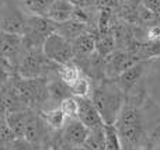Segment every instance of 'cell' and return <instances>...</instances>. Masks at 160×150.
I'll use <instances>...</instances> for the list:
<instances>
[{
    "mask_svg": "<svg viewBox=\"0 0 160 150\" xmlns=\"http://www.w3.org/2000/svg\"><path fill=\"white\" fill-rule=\"evenodd\" d=\"M115 128L118 131L122 150H133L149 145L143 115L136 104L125 100L121 114L115 122Z\"/></svg>",
    "mask_w": 160,
    "mask_h": 150,
    "instance_id": "obj_1",
    "label": "cell"
},
{
    "mask_svg": "<svg viewBox=\"0 0 160 150\" xmlns=\"http://www.w3.org/2000/svg\"><path fill=\"white\" fill-rule=\"evenodd\" d=\"M88 98L97 108L104 125H115L125 104V94L119 90L115 81L110 79L98 81L93 86Z\"/></svg>",
    "mask_w": 160,
    "mask_h": 150,
    "instance_id": "obj_2",
    "label": "cell"
},
{
    "mask_svg": "<svg viewBox=\"0 0 160 150\" xmlns=\"http://www.w3.org/2000/svg\"><path fill=\"white\" fill-rule=\"evenodd\" d=\"M56 31V24L44 16H27L25 28L21 35L22 51H42L47 38Z\"/></svg>",
    "mask_w": 160,
    "mask_h": 150,
    "instance_id": "obj_3",
    "label": "cell"
},
{
    "mask_svg": "<svg viewBox=\"0 0 160 150\" xmlns=\"http://www.w3.org/2000/svg\"><path fill=\"white\" fill-rule=\"evenodd\" d=\"M56 70H58V65L48 60L42 51H28L22 53L17 65L16 73L21 79H48L49 73H56Z\"/></svg>",
    "mask_w": 160,
    "mask_h": 150,
    "instance_id": "obj_4",
    "label": "cell"
},
{
    "mask_svg": "<svg viewBox=\"0 0 160 150\" xmlns=\"http://www.w3.org/2000/svg\"><path fill=\"white\" fill-rule=\"evenodd\" d=\"M42 53L49 62L58 65H66L69 62H73V49L72 42L68 41L58 32L51 34L44 42Z\"/></svg>",
    "mask_w": 160,
    "mask_h": 150,
    "instance_id": "obj_5",
    "label": "cell"
},
{
    "mask_svg": "<svg viewBox=\"0 0 160 150\" xmlns=\"http://www.w3.org/2000/svg\"><path fill=\"white\" fill-rule=\"evenodd\" d=\"M27 14L13 2H7L0 10V32L22 35Z\"/></svg>",
    "mask_w": 160,
    "mask_h": 150,
    "instance_id": "obj_6",
    "label": "cell"
},
{
    "mask_svg": "<svg viewBox=\"0 0 160 150\" xmlns=\"http://www.w3.org/2000/svg\"><path fill=\"white\" fill-rule=\"evenodd\" d=\"M141 62L136 56H133L128 51L115 49L111 52L108 56L104 58V73L105 79L110 80H115L121 73H124L128 67L133 66L135 63Z\"/></svg>",
    "mask_w": 160,
    "mask_h": 150,
    "instance_id": "obj_7",
    "label": "cell"
},
{
    "mask_svg": "<svg viewBox=\"0 0 160 150\" xmlns=\"http://www.w3.org/2000/svg\"><path fill=\"white\" fill-rule=\"evenodd\" d=\"M52 129L42 121V118L39 117L38 111H32L28 118V122L25 125V131H24V139L28 140L31 145L34 146L37 150L45 149L44 145L48 142V136L49 132Z\"/></svg>",
    "mask_w": 160,
    "mask_h": 150,
    "instance_id": "obj_8",
    "label": "cell"
},
{
    "mask_svg": "<svg viewBox=\"0 0 160 150\" xmlns=\"http://www.w3.org/2000/svg\"><path fill=\"white\" fill-rule=\"evenodd\" d=\"M88 133L90 131L79 119H69L62 128V142L66 148L78 150L84 145Z\"/></svg>",
    "mask_w": 160,
    "mask_h": 150,
    "instance_id": "obj_9",
    "label": "cell"
},
{
    "mask_svg": "<svg viewBox=\"0 0 160 150\" xmlns=\"http://www.w3.org/2000/svg\"><path fill=\"white\" fill-rule=\"evenodd\" d=\"M0 53L7 59L8 63L16 70L17 65L24 53L21 45V35L0 32Z\"/></svg>",
    "mask_w": 160,
    "mask_h": 150,
    "instance_id": "obj_10",
    "label": "cell"
},
{
    "mask_svg": "<svg viewBox=\"0 0 160 150\" xmlns=\"http://www.w3.org/2000/svg\"><path fill=\"white\" fill-rule=\"evenodd\" d=\"M79 103V111H78V119L88 131H96V129L104 128L101 117H100L97 108L91 103L90 98H78Z\"/></svg>",
    "mask_w": 160,
    "mask_h": 150,
    "instance_id": "obj_11",
    "label": "cell"
},
{
    "mask_svg": "<svg viewBox=\"0 0 160 150\" xmlns=\"http://www.w3.org/2000/svg\"><path fill=\"white\" fill-rule=\"evenodd\" d=\"M145 67H146V63H145L143 60H141V62H138V63H135L133 66L128 67L124 73H121V75L114 80L117 83V86L119 87V90L125 94V97L132 91L133 87L139 83L142 76L145 75Z\"/></svg>",
    "mask_w": 160,
    "mask_h": 150,
    "instance_id": "obj_12",
    "label": "cell"
},
{
    "mask_svg": "<svg viewBox=\"0 0 160 150\" xmlns=\"http://www.w3.org/2000/svg\"><path fill=\"white\" fill-rule=\"evenodd\" d=\"M96 34L93 31H88L72 42L73 60H83L96 53Z\"/></svg>",
    "mask_w": 160,
    "mask_h": 150,
    "instance_id": "obj_13",
    "label": "cell"
},
{
    "mask_svg": "<svg viewBox=\"0 0 160 150\" xmlns=\"http://www.w3.org/2000/svg\"><path fill=\"white\" fill-rule=\"evenodd\" d=\"M73 10H75V6L70 4L68 0H53L45 17H48L55 24H61L68 20H72Z\"/></svg>",
    "mask_w": 160,
    "mask_h": 150,
    "instance_id": "obj_14",
    "label": "cell"
},
{
    "mask_svg": "<svg viewBox=\"0 0 160 150\" xmlns=\"http://www.w3.org/2000/svg\"><path fill=\"white\" fill-rule=\"evenodd\" d=\"M34 109H21V111H16V112H10L6 115V122H7L10 131L13 132V135L16 136V139L18 138H24V131H25V125L28 122L31 112Z\"/></svg>",
    "mask_w": 160,
    "mask_h": 150,
    "instance_id": "obj_15",
    "label": "cell"
},
{
    "mask_svg": "<svg viewBox=\"0 0 160 150\" xmlns=\"http://www.w3.org/2000/svg\"><path fill=\"white\" fill-rule=\"evenodd\" d=\"M88 31H93V30H91L87 24L79 22V21H76V20H68V21H65V22L56 24L55 32H58L59 35H62L63 38H66L68 41L73 42L76 38H79L80 35L88 32Z\"/></svg>",
    "mask_w": 160,
    "mask_h": 150,
    "instance_id": "obj_16",
    "label": "cell"
},
{
    "mask_svg": "<svg viewBox=\"0 0 160 150\" xmlns=\"http://www.w3.org/2000/svg\"><path fill=\"white\" fill-rule=\"evenodd\" d=\"M48 95H49V100L55 101L59 107L61 101L70 97L72 94H70L69 86H66V84L55 75L53 79H48Z\"/></svg>",
    "mask_w": 160,
    "mask_h": 150,
    "instance_id": "obj_17",
    "label": "cell"
},
{
    "mask_svg": "<svg viewBox=\"0 0 160 150\" xmlns=\"http://www.w3.org/2000/svg\"><path fill=\"white\" fill-rule=\"evenodd\" d=\"M38 114H39V117L42 118V121H44L52 131H61L68 121L59 107H55V108H52V109H41V111H38Z\"/></svg>",
    "mask_w": 160,
    "mask_h": 150,
    "instance_id": "obj_18",
    "label": "cell"
},
{
    "mask_svg": "<svg viewBox=\"0 0 160 150\" xmlns=\"http://www.w3.org/2000/svg\"><path fill=\"white\" fill-rule=\"evenodd\" d=\"M18 7L27 16H47L53 0H20Z\"/></svg>",
    "mask_w": 160,
    "mask_h": 150,
    "instance_id": "obj_19",
    "label": "cell"
},
{
    "mask_svg": "<svg viewBox=\"0 0 160 150\" xmlns=\"http://www.w3.org/2000/svg\"><path fill=\"white\" fill-rule=\"evenodd\" d=\"M83 75H84L83 70L80 69L79 65L75 63V62H69V63H66V65H61V66H58V70H56V76L69 87L72 86L76 80H79Z\"/></svg>",
    "mask_w": 160,
    "mask_h": 150,
    "instance_id": "obj_20",
    "label": "cell"
},
{
    "mask_svg": "<svg viewBox=\"0 0 160 150\" xmlns=\"http://www.w3.org/2000/svg\"><path fill=\"white\" fill-rule=\"evenodd\" d=\"M70 89V94L76 98H87L90 97L91 94V89H93V84H91V80L87 77L86 75H83L79 80H76Z\"/></svg>",
    "mask_w": 160,
    "mask_h": 150,
    "instance_id": "obj_21",
    "label": "cell"
},
{
    "mask_svg": "<svg viewBox=\"0 0 160 150\" xmlns=\"http://www.w3.org/2000/svg\"><path fill=\"white\" fill-rule=\"evenodd\" d=\"M80 149H83V150H105L104 128L96 129V131H90L88 138L86 139L84 145Z\"/></svg>",
    "mask_w": 160,
    "mask_h": 150,
    "instance_id": "obj_22",
    "label": "cell"
},
{
    "mask_svg": "<svg viewBox=\"0 0 160 150\" xmlns=\"http://www.w3.org/2000/svg\"><path fill=\"white\" fill-rule=\"evenodd\" d=\"M104 143L105 150H122L115 125H104Z\"/></svg>",
    "mask_w": 160,
    "mask_h": 150,
    "instance_id": "obj_23",
    "label": "cell"
},
{
    "mask_svg": "<svg viewBox=\"0 0 160 150\" xmlns=\"http://www.w3.org/2000/svg\"><path fill=\"white\" fill-rule=\"evenodd\" d=\"M59 108L63 112V115L66 117V119H78V111H79V103L78 98L70 95V97L65 98L63 101H61Z\"/></svg>",
    "mask_w": 160,
    "mask_h": 150,
    "instance_id": "obj_24",
    "label": "cell"
},
{
    "mask_svg": "<svg viewBox=\"0 0 160 150\" xmlns=\"http://www.w3.org/2000/svg\"><path fill=\"white\" fill-rule=\"evenodd\" d=\"M8 150H37V149L28 140H25L24 138H18V139H14V142L10 145Z\"/></svg>",
    "mask_w": 160,
    "mask_h": 150,
    "instance_id": "obj_25",
    "label": "cell"
},
{
    "mask_svg": "<svg viewBox=\"0 0 160 150\" xmlns=\"http://www.w3.org/2000/svg\"><path fill=\"white\" fill-rule=\"evenodd\" d=\"M142 4L153 16L160 17V0H142Z\"/></svg>",
    "mask_w": 160,
    "mask_h": 150,
    "instance_id": "obj_26",
    "label": "cell"
},
{
    "mask_svg": "<svg viewBox=\"0 0 160 150\" xmlns=\"http://www.w3.org/2000/svg\"><path fill=\"white\" fill-rule=\"evenodd\" d=\"M70 4H73L75 7H80V8H90L94 7L93 6V0H68Z\"/></svg>",
    "mask_w": 160,
    "mask_h": 150,
    "instance_id": "obj_27",
    "label": "cell"
},
{
    "mask_svg": "<svg viewBox=\"0 0 160 150\" xmlns=\"http://www.w3.org/2000/svg\"><path fill=\"white\" fill-rule=\"evenodd\" d=\"M133 150H153V148H152V145H146V146H142V148H138V149H133Z\"/></svg>",
    "mask_w": 160,
    "mask_h": 150,
    "instance_id": "obj_28",
    "label": "cell"
},
{
    "mask_svg": "<svg viewBox=\"0 0 160 150\" xmlns=\"http://www.w3.org/2000/svg\"><path fill=\"white\" fill-rule=\"evenodd\" d=\"M41 150H49V149H41Z\"/></svg>",
    "mask_w": 160,
    "mask_h": 150,
    "instance_id": "obj_29",
    "label": "cell"
},
{
    "mask_svg": "<svg viewBox=\"0 0 160 150\" xmlns=\"http://www.w3.org/2000/svg\"><path fill=\"white\" fill-rule=\"evenodd\" d=\"M78 150H83V149H78Z\"/></svg>",
    "mask_w": 160,
    "mask_h": 150,
    "instance_id": "obj_30",
    "label": "cell"
}]
</instances>
